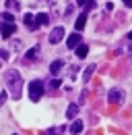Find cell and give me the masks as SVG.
<instances>
[{"instance_id": "cell-1", "label": "cell", "mask_w": 132, "mask_h": 135, "mask_svg": "<svg viewBox=\"0 0 132 135\" xmlns=\"http://www.w3.org/2000/svg\"><path fill=\"white\" fill-rule=\"evenodd\" d=\"M4 79H6V83H8L10 96H13L15 100H19V98H21V87H23L21 73H19V71H6V73H4Z\"/></svg>"}, {"instance_id": "cell-2", "label": "cell", "mask_w": 132, "mask_h": 135, "mask_svg": "<svg viewBox=\"0 0 132 135\" xmlns=\"http://www.w3.org/2000/svg\"><path fill=\"white\" fill-rule=\"evenodd\" d=\"M50 8L54 17H62L72 11V6H68V0H50Z\"/></svg>"}, {"instance_id": "cell-3", "label": "cell", "mask_w": 132, "mask_h": 135, "mask_svg": "<svg viewBox=\"0 0 132 135\" xmlns=\"http://www.w3.org/2000/svg\"><path fill=\"white\" fill-rule=\"evenodd\" d=\"M41 96H43V83H41L39 79L31 81V85H29V98H31L33 102H39Z\"/></svg>"}, {"instance_id": "cell-4", "label": "cell", "mask_w": 132, "mask_h": 135, "mask_svg": "<svg viewBox=\"0 0 132 135\" xmlns=\"http://www.w3.org/2000/svg\"><path fill=\"white\" fill-rule=\"evenodd\" d=\"M107 102H109V104H122V102H124V91L118 89V87L109 89V94H107Z\"/></svg>"}, {"instance_id": "cell-5", "label": "cell", "mask_w": 132, "mask_h": 135, "mask_svg": "<svg viewBox=\"0 0 132 135\" xmlns=\"http://www.w3.org/2000/svg\"><path fill=\"white\" fill-rule=\"evenodd\" d=\"M62 37H64V27H54V29H52V33H50V42H52V44L62 42Z\"/></svg>"}, {"instance_id": "cell-6", "label": "cell", "mask_w": 132, "mask_h": 135, "mask_svg": "<svg viewBox=\"0 0 132 135\" xmlns=\"http://www.w3.org/2000/svg\"><path fill=\"white\" fill-rule=\"evenodd\" d=\"M15 33V23H2L0 25V35L2 37H10Z\"/></svg>"}, {"instance_id": "cell-7", "label": "cell", "mask_w": 132, "mask_h": 135, "mask_svg": "<svg viewBox=\"0 0 132 135\" xmlns=\"http://www.w3.org/2000/svg\"><path fill=\"white\" fill-rule=\"evenodd\" d=\"M66 46H68V48H74V50H76V48L81 46V35H79V33H72L70 37H68V40H66Z\"/></svg>"}, {"instance_id": "cell-8", "label": "cell", "mask_w": 132, "mask_h": 135, "mask_svg": "<svg viewBox=\"0 0 132 135\" xmlns=\"http://www.w3.org/2000/svg\"><path fill=\"white\" fill-rule=\"evenodd\" d=\"M23 21H25V25H27L29 29H33V31H35V29L39 27V25H37V21H35V17H33L31 13H27V15H25V19H23Z\"/></svg>"}, {"instance_id": "cell-9", "label": "cell", "mask_w": 132, "mask_h": 135, "mask_svg": "<svg viewBox=\"0 0 132 135\" xmlns=\"http://www.w3.org/2000/svg\"><path fill=\"white\" fill-rule=\"evenodd\" d=\"M85 23H87V13H82L81 17H79L76 21H74V29H76V33L81 31L82 27H85Z\"/></svg>"}, {"instance_id": "cell-10", "label": "cell", "mask_w": 132, "mask_h": 135, "mask_svg": "<svg viewBox=\"0 0 132 135\" xmlns=\"http://www.w3.org/2000/svg\"><path fill=\"white\" fill-rule=\"evenodd\" d=\"M39 58V46H33L31 50L27 52V56H25V60H37Z\"/></svg>"}, {"instance_id": "cell-11", "label": "cell", "mask_w": 132, "mask_h": 135, "mask_svg": "<svg viewBox=\"0 0 132 135\" xmlns=\"http://www.w3.org/2000/svg\"><path fill=\"white\" fill-rule=\"evenodd\" d=\"M76 112H79V104H70V106H68V110H66V118H70V120H72V118L76 117Z\"/></svg>"}, {"instance_id": "cell-12", "label": "cell", "mask_w": 132, "mask_h": 135, "mask_svg": "<svg viewBox=\"0 0 132 135\" xmlns=\"http://www.w3.org/2000/svg\"><path fill=\"white\" fill-rule=\"evenodd\" d=\"M60 71H62V60H54V62L50 65V73H52V75H58Z\"/></svg>"}, {"instance_id": "cell-13", "label": "cell", "mask_w": 132, "mask_h": 135, "mask_svg": "<svg viewBox=\"0 0 132 135\" xmlns=\"http://www.w3.org/2000/svg\"><path fill=\"white\" fill-rule=\"evenodd\" d=\"M81 131H82V123H81V120H74L72 127H70V133H72V135H79Z\"/></svg>"}, {"instance_id": "cell-14", "label": "cell", "mask_w": 132, "mask_h": 135, "mask_svg": "<svg viewBox=\"0 0 132 135\" xmlns=\"http://www.w3.org/2000/svg\"><path fill=\"white\" fill-rule=\"evenodd\" d=\"M35 21H37V25H48V21H50L48 13H39V15L35 17Z\"/></svg>"}, {"instance_id": "cell-15", "label": "cell", "mask_w": 132, "mask_h": 135, "mask_svg": "<svg viewBox=\"0 0 132 135\" xmlns=\"http://www.w3.org/2000/svg\"><path fill=\"white\" fill-rule=\"evenodd\" d=\"M93 71H95V65H89V67L85 69V73H82V81H89L91 75H93Z\"/></svg>"}, {"instance_id": "cell-16", "label": "cell", "mask_w": 132, "mask_h": 135, "mask_svg": "<svg viewBox=\"0 0 132 135\" xmlns=\"http://www.w3.org/2000/svg\"><path fill=\"white\" fill-rule=\"evenodd\" d=\"M87 54H89V48H87L85 44H81V46L76 48V56H79V58H85Z\"/></svg>"}, {"instance_id": "cell-17", "label": "cell", "mask_w": 132, "mask_h": 135, "mask_svg": "<svg viewBox=\"0 0 132 135\" xmlns=\"http://www.w3.org/2000/svg\"><path fill=\"white\" fill-rule=\"evenodd\" d=\"M6 8H8V11H19L21 4H19L16 0H6Z\"/></svg>"}, {"instance_id": "cell-18", "label": "cell", "mask_w": 132, "mask_h": 135, "mask_svg": "<svg viewBox=\"0 0 132 135\" xmlns=\"http://www.w3.org/2000/svg\"><path fill=\"white\" fill-rule=\"evenodd\" d=\"M76 4H79V6H87V8H91V6H95V0H76Z\"/></svg>"}, {"instance_id": "cell-19", "label": "cell", "mask_w": 132, "mask_h": 135, "mask_svg": "<svg viewBox=\"0 0 132 135\" xmlns=\"http://www.w3.org/2000/svg\"><path fill=\"white\" fill-rule=\"evenodd\" d=\"M64 133V127H58V129H50V131H46V135H60Z\"/></svg>"}, {"instance_id": "cell-20", "label": "cell", "mask_w": 132, "mask_h": 135, "mask_svg": "<svg viewBox=\"0 0 132 135\" xmlns=\"http://www.w3.org/2000/svg\"><path fill=\"white\" fill-rule=\"evenodd\" d=\"M2 19H4V23H13V21H15V17H13L10 13H2Z\"/></svg>"}, {"instance_id": "cell-21", "label": "cell", "mask_w": 132, "mask_h": 135, "mask_svg": "<svg viewBox=\"0 0 132 135\" xmlns=\"http://www.w3.org/2000/svg\"><path fill=\"white\" fill-rule=\"evenodd\" d=\"M10 46H13V50H21V46H23V44H21V40H13V42H10Z\"/></svg>"}, {"instance_id": "cell-22", "label": "cell", "mask_w": 132, "mask_h": 135, "mask_svg": "<svg viewBox=\"0 0 132 135\" xmlns=\"http://www.w3.org/2000/svg\"><path fill=\"white\" fill-rule=\"evenodd\" d=\"M8 50H0V60H8Z\"/></svg>"}, {"instance_id": "cell-23", "label": "cell", "mask_w": 132, "mask_h": 135, "mask_svg": "<svg viewBox=\"0 0 132 135\" xmlns=\"http://www.w3.org/2000/svg\"><path fill=\"white\" fill-rule=\"evenodd\" d=\"M60 85H62V81H60V79H54V81L50 83V87H54V89H56V87H60Z\"/></svg>"}, {"instance_id": "cell-24", "label": "cell", "mask_w": 132, "mask_h": 135, "mask_svg": "<svg viewBox=\"0 0 132 135\" xmlns=\"http://www.w3.org/2000/svg\"><path fill=\"white\" fill-rule=\"evenodd\" d=\"M4 102H6V91H2V94H0V106H2Z\"/></svg>"}, {"instance_id": "cell-25", "label": "cell", "mask_w": 132, "mask_h": 135, "mask_svg": "<svg viewBox=\"0 0 132 135\" xmlns=\"http://www.w3.org/2000/svg\"><path fill=\"white\" fill-rule=\"evenodd\" d=\"M124 4H126L128 8H132V0H124Z\"/></svg>"}, {"instance_id": "cell-26", "label": "cell", "mask_w": 132, "mask_h": 135, "mask_svg": "<svg viewBox=\"0 0 132 135\" xmlns=\"http://www.w3.org/2000/svg\"><path fill=\"white\" fill-rule=\"evenodd\" d=\"M126 37H128V40H130V42H132V31H130V33H128V35H126Z\"/></svg>"}, {"instance_id": "cell-27", "label": "cell", "mask_w": 132, "mask_h": 135, "mask_svg": "<svg viewBox=\"0 0 132 135\" xmlns=\"http://www.w3.org/2000/svg\"><path fill=\"white\" fill-rule=\"evenodd\" d=\"M130 54H132V44H130Z\"/></svg>"}]
</instances>
